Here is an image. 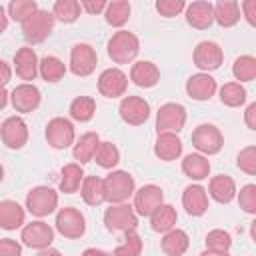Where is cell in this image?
<instances>
[{
  "label": "cell",
  "instance_id": "6da1fadb",
  "mask_svg": "<svg viewBox=\"0 0 256 256\" xmlns=\"http://www.w3.org/2000/svg\"><path fill=\"white\" fill-rule=\"evenodd\" d=\"M106 50H108V56H110V60H112L114 64H128V62H132V60L138 56V52H140V42H138V38H136L132 32H128V30H118V32H114L112 38L108 40Z\"/></svg>",
  "mask_w": 256,
  "mask_h": 256
},
{
  "label": "cell",
  "instance_id": "7a4b0ae2",
  "mask_svg": "<svg viewBox=\"0 0 256 256\" xmlns=\"http://www.w3.org/2000/svg\"><path fill=\"white\" fill-rule=\"evenodd\" d=\"M102 182H104V198L110 204H122L136 192L134 178L124 170L110 172Z\"/></svg>",
  "mask_w": 256,
  "mask_h": 256
},
{
  "label": "cell",
  "instance_id": "3957f363",
  "mask_svg": "<svg viewBox=\"0 0 256 256\" xmlns=\"http://www.w3.org/2000/svg\"><path fill=\"white\" fill-rule=\"evenodd\" d=\"M52 28H54V16L48 10H40V8L22 22V34L32 44L44 42L50 36Z\"/></svg>",
  "mask_w": 256,
  "mask_h": 256
},
{
  "label": "cell",
  "instance_id": "277c9868",
  "mask_svg": "<svg viewBox=\"0 0 256 256\" xmlns=\"http://www.w3.org/2000/svg\"><path fill=\"white\" fill-rule=\"evenodd\" d=\"M104 224L112 232H130L138 226V216L130 204H112L104 212Z\"/></svg>",
  "mask_w": 256,
  "mask_h": 256
},
{
  "label": "cell",
  "instance_id": "5b68a950",
  "mask_svg": "<svg viewBox=\"0 0 256 256\" xmlns=\"http://www.w3.org/2000/svg\"><path fill=\"white\" fill-rule=\"evenodd\" d=\"M186 124V108L178 102H166L156 112V128L158 134L162 132H180Z\"/></svg>",
  "mask_w": 256,
  "mask_h": 256
},
{
  "label": "cell",
  "instance_id": "8992f818",
  "mask_svg": "<svg viewBox=\"0 0 256 256\" xmlns=\"http://www.w3.org/2000/svg\"><path fill=\"white\" fill-rule=\"evenodd\" d=\"M192 146L198 152H202L206 156H212V154H218L222 150L224 136L214 124H200L192 132Z\"/></svg>",
  "mask_w": 256,
  "mask_h": 256
},
{
  "label": "cell",
  "instance_id": "52a82bcc",
  "mask_svg": "<svg viewBox=\"0 0 256 256\" xmlns=\"http://www.w3.org/2000/svg\"><path fill=\"white\" fill-rule=\"evenodd\" d=\"M56 206H58V194L48 186H36L26 194V208L30 214L38 218L52 214Z\"/></svg>",
  "mask_w": 256,
  "mask_h": 256
},
{
  "label": "cell",
  "instance_id": "ba28073f",
  "mask_svg": "<svg viewBox=\"0 0 256 256\" xmlns=\"http://www.w3.org/2000/svg\"><path fill=\"white\" fill-rule=\"evenodd\" d=\"M56 230L64 238L76 240V238L84 236V232H86V220H84V216H82L80 210H76L72 206H66V208H60L58 214H56Z\"/></svg>",
  "mask_w": 256,
  "mask_h": 256
},
{
  "label": "cell",
  "instance_id": "9c48e42d",
  "mask_svg": "<svg viewBox=\"0 0 256 256\" xmlns=\"http://www.w3.org/2000/svg\"><path fill=\"white\" fill-rule=\"evenodd\" d=\"M98 64V54L90 44H74L70 50V70L74 76H90Z\"/></svg>",
  "mask_w": 256,
  "mask_h": 256
},
{
  "label": "cell",
  "instance_id": "30bf717a",
  "mask_svg": "<svg viewBox=\"0 0 256 256\" xmlns=\"http://www.w3.org/2000/svg\"><path fill=\"white\" fill-rule=\"evenodd\" d=\"M192 60H194V66L204 70V74L212 72V70H218L224 62V52L222 48L216 44V42H200L196 44L194 48V54H192Z\"/></svg>",
  "mask_w": 256,
  "mask_h": 256
},
{
  "label": "cell",
  "instance_id": "8fae6325",
  "mask_svg": "<svg viewBox=\"0 0 256 256\" xmlns=\"http://www.w3.org/2000/svg\"><path fill=\"white\" fill-rule=\"evenodd\" d=\"M46 140L54 150H66L74 144V126L66 118H52L46 124Z\"/></svg>",
  "mask_w": 256,
  "mask_h": 256
},
{
  "label": "cell",
  "instance_id": "7c38bea8",
  "mask_svg": "<svg viewBox=\"0 0 256 256\" xmlns=\"http://www.w3.org/2000/svg\"><path fill=\"white\" fill-rule=\"evenodd\" d=\"M0 136H2V142L6 144V148L20 150L28 142V126L20 116H10L2 122Z\"/></svg>",
  "mask_w": 256,
  "mask_h": 256
},
{
  "label": "cell",
  "instance_id": "4fadbf2b",
  "mask_svg": "<svg viewBox=\"0 0 256 256\" xmlns=\"http://www.w3.org/2000/svg\"><path fill=\"white\" fill-rule=\"evenodd\" d=\"M20 240L28 246V248H36V250H44V248H50L52 240H54V230L42 222V220H36V222H30L22 228V234H20Z\"/></svg>",
  "mask_w": 256,
  "mask_h": 256
},
{
  "label": "cell",
  "instance_id": "5bb4252c",
  "mask_svg": "<svg viewBox=\"0 0 256 256\" xmlns=\"http://www.w3.org/2000/svg\"><path fill=\"white\" fill-rule=\"evenodd\" d=\"M120 118L130 126H140L150 116V104L140 96H126L120 102Z\"/></svg>",
  "mask_w": 256,
  "mask_h": 256
},
{
  "label": "cell",
  "instance_id": "9a60e30c",
  "mask_svg": "<svg viewBox=\"0 0 256 256\" xmlns=\"http://www.w3.org/2000/svg\"><path fill=\"white\" fill-rule=\"evenodd\" d=\"M164 200V192L160 186L154 184H146L140 190L134 192V212L140 216H150Z\"/></svg>",
  "mask_w": 256,
  "mask_h": 256
},
{
  "label": "cell",
  "instance_id": "2e32d148",
  "mask_svg": "<svg viewBox=\"0 0 256 256\" xmlns=\"http://www.w3.org/2000/svg\"><path fill=\"white\" fill-rule=\"evenodd\" d=\"M126 88H128V78L118 68H106L98 78V92L106 98L124 96Z\"/></svg>",
  "mask_w": 256,
  "mask_h": 256
},
{
  "label": "cell",
  "instance_id": "e0dca14e",
  "mask_svg": "<svg viewBox=\"0 0 256 256\" xmlns=\"http://www.w3.org/2000/svg\"><path fill=\"white\" fill-rule=\"evenodd\" d=\"M10 102L14 106L16 112H34L40 106V90L34 84H20L12 90L10 94Z\"/></svg>",
  "mask_w": 256,
  "mask_h": 256
},
{
  "label": "cell",
  "instance_id": "ac0fdd59",
  "mask_svg": "<svg viewBox=\"0 0 256 256\" xmlns=\"http://www.w3.org/2000/svg\"><path fill=\"white\" fill-rule=\"evenodd\" d=\"M216 92V80L210 76V74H194L186 80V94L192 98V100H198V102H204V100H210Z\"/></svg>",
  "mask_w": 256,
  "mask_h": 256
},
{
  "label": "cell",
  "instance_id": "d6986e66",
  "mask_svg": "<svg viewBox=\"0 0 256 256\" xmlns=\"http://www.w3.org/2000/svg\"><path fill=\"white\" fill-rule=\"evenodd\" d=\"M182 206L190 216H202L208 210V194L200 184H190L184 188Z\"/></svg>",
  "mask_w": 256,
  "mask_h": 256
},
{
  "label": "cell",
  "instance_id": "ffe728a7",
  "mask_svg": "<svg viewBox=\"0 0 256 256\" xmlns=\"http://www.w3.org/2000/svg\"><path fill=\"white\" fill-rule=\"evenodd\" d=\"M14 68H16V74L22 80H26V84H30L38 74V56H36V52L28 46L20 48L14 54Z\"/></svg>",
  "mask_w": 256,
  "mask_h": 256
},
{
  "label": "cell",
  "instance_id": "44dd1931",
  "mask_svg": "<svg viewBox=\"0 0 256 256\" xmlns=\"http://www.w3.org/2000/svg\"><path fill=\"white\" fill-rule=\"evenodd\" d=\"M130 80L140 88H152L160 82V70L154 62L140 60L130 70Z\"/></svg>",
  "mask_w": 256,
  "mask_h": 256
},
{
  "label": "cell",
  "instance_id": "7402d4cb",
  "mask_svg": "<svg viewBox=\"0 0 256 256\" xmlns=\"http://www.w3.org/2000/svg\"><path fill=\"white\" fill-rule=\"evenodd\" d=\"M186 22L192 28L198 30H206L212 26L214 22V12H212V4L210 2H192L186 6Z\"/></svg>",
  "mask_w": 256,
  "mask_h": 256
},
{
  "label": "cell",
  "instance_id": "603a6c76",
  "mask_svg": "<svg viewBox=\"0 0 256 256\" xmlns=\"http://www.w3.org/2000/svg\"><path fill=\"white\" fill-rule=\"evenodd\" d=\"M154 154L164 162H172L182 154V140L172 132H162L156 138Z\"/></svg>",
  "mask_w": 256,
  "mask_h": 256
},
{
  "label": "cell",
  "instance_id": "cb8c5ba5",
  "mask_svg": "<svg viewBox=\"0 0 256 256\" xmlns=\"http://www.w3.org/2000/svg\"><path fill=\"white\" fill-rule=\"evenodd\" d=\"M208 194L220 204H230L234 200V196H236V182L226 174H218V176H214L210 180Z\"/></svg>",
  "mask_w": 256,
  "mask_h": 256
},
{
  "label": "cell",
  "instance_id": "d4e9b609",
  "mask_svg": "<svg viewBox=\"0 0 256 256\" xmlns=\"http://www.w3.org/2000/svg\"><path fill=\"white\" fill-rule=\"evenodd\" d=\"M214 22L222 28H232L240 20V4L236 0H220L212 6Z\"/></svg>",
  "mask_w": 256,
  "mask_h": 256
},
{
  "label": "cell",
  "instance_id": "484cf974",
  "mask_svg": "<svg viewBox=\"0 0 256 256\" xmlns=\"http://www.w3.org/2000/svg\"><path fill=\"white\" fill-rule=\"evenodd\" d=\"M24 208L14 200L0 202V228L2 230H16L24 224Z\"/></svg>",
  "mask_w": 256,
  "mask_h": 256
},
{
  "label": "cell",
  "instance_id": "4316f807",
  "mask_svg": "<svg viewBox=\"0 0 256 256\" xmlns=\"http://www.w3.org/2000/svg\"><path fill=\"white\" fill-rule=\"evenodd\" d=\"M160 246H162V252H164L166 256H182V254L188 250L190 240H188V234H186L184 230L172 228V230H168V232L164 234Z\"/></svg>",
  "mask_w": 256,
  "mask_h": 256
},
{
  "label": "cell",
  "instance_id": "83f0119b",
  "mask_svg": "<svg viewBox=\"0 0 256 256\" xmlns=\"http://www.w3.org/2000/svg\"><path fill=\"white\" fill-rule=\"evenodd\" d=\"M176 220H178V214H176V208L172 204H160L152 214H150V226L154 232H168L176 226Z\"/></svg>",
  "mask_w": 256,
  "mask_h": 256
},
{
  "label": "cell",
  "instance_id": "f1b7e54d",
  "mask_svg": "<svg viewBox=\"0 0 256 256\" xmlns=\"http://www.w3.org/2000/svg\"><path fill=\"white\" fill-rule=\"evenodd\" d=\"M100 144V136L96 132H86L78 138V142L74 144V150H72V156L74 160H78L80 164H86L94 158L96 154V148Z\"/></svg>",
  "mask_w": 256,
  "mask_h": 256
},
{
  "label": "cell",
  "instance_id": "f546056e",
  "mask_svg": "<svg viewBox=\"0 0 256 256\" xmlns=\"http://www.w3.org/2000/svg\"><path fill=\"white\" fill-rule=\"evenodd\" d=\"M182 172L190 178V180H204V178H208V174H210V162H208V158L206 156H202V154H188V156H184V160H182Z\"/></svg>",
  "mask_w": 256,
  "mask_h": 256
},
{
  "label": "cell",
  "instance_id": "4dcf8cb0",
  "mask_svg": "<svg viewBox=\"0 0 256 256\" xmlns=\"http://www.w3.org/2000/svg\"><path fill=\"white\" fill-rule=\"evenodd\" d=\"M80 194L82 200L88 206H100L106 198H104V182L98 176H84L82 186H80Z\"/></svg>",
  "mask_w": 256,
  "mask_h": 256
},
{
  "label": "cell",
  "instance_id": "1f68e13d",
  "mask_svg": "<svg viewBox=\"0 0 256 256\" xmlns=\"http://www.w3.org/2000/svg\"><path fill=\"white\" fill-rule=\"evenodd\" d=\"M82 180H84V172H82V166L72 162V164H66L62 168V178H60V190L64 194H74L80 186H82Z\"/></svg>",
  "mask_w": 256,
  "mask_h": 256
},
{
  "label": "cell",
  "instance_id": "d6a6232c",
  "mask_svg": "<svg viewBox=\"0 0 256 256\" xmlns=\"http://www.w3.org/2000/svg\"><path fill=\"white\" fill-rule=\"evenodd\" d=\"M38 72L40 76L46 80V82H58L64 78L66 74V66L60 58L56 56H44L40 62H38Z\"/></svg>",
  "mask_w": 256,
  "mask_h": 256
},
{
  "label": "cell",
  "instance_id": "836d02e7",
  "mask_svg": "<svg viewBox=\"0 0 256 256\" xmlns=\"http://www.w3.org/2000/svg\"><path fill=\"white\" fill-rule=\"evenodd\" d=\"M68 112H70L72 120H76V122H88V120H92V116L96 112V102L90 96H76L70 102V110Z\"/></svg>",
  "mask_w": 256,
  "mask_h": 256
},
{
  "label": "cell",
  "instance_id": "e575fe53",
  "mask_svg": "<svg viewBox=\"0 0 256 256\" xmlns=\"http://www.w3.org/2000/svg\"><path fill=\"white\" fill-rule=\"evenodd\" d=\"M80 2L76 0H56L52 6V16L54 20H60L64 24H72L80 16Z\"/></svg>",
  "mask_w": 256,
  "mask_h": 256
},
{
  "label": "cell",
  "instance_id": "d590c367",
  "mask_svg": "<svg viewBox=\"0 0 256 256\" xmlns=\"http://www.w3.org/2000/svg\"><path fill=\"white\" fill-rule=\"evenodd\" d=\"M104 18H106V22L110 26H116V28L124 26L128 22V18H130V2H126V0L110 2L106 6V10H104Z\"/></svg>",
  "mask_w": 256,
  "mask_h": 256
},
{
  "label": "cell",
  "instance_id": "8d00e7d4",
  "mask_svg": "<svg viewBox=\"0 0 256 256\" xmlns=\"http://www.w3.org/2000/svg\"><path fill=\"white\" fill-rule=\"evenodd\" d=\"M232 74L236 80L240 82H252L256 78V58L250 56V54H244V56H238L232 64ZM238 82V84H240Z\"/></svg>",
  "mask_w": 256,
  "mask_h": 256
},
{
  "label": "cell",
  "instance_id": "74e56055",
  "mask_svg": "<svg viewBox=\"0 0 256 256\" xmlns=\"http://www.w3.org/2000/svg\"><path fill=\"white\" fill-rule=\"evenodd\" d=\"M220 102L230 108H238L246 102V88L238 82H228L220 88Z\"/></svg>",
  "mask_w": 256,
  "mask_h": 256
},
{
  "label": "cell",
  "instance_id": "f35d334b",
  "mask_svg": "<svg viewBox=\"0 0 256 256\" xmlns=\"http://www.w3.org/2000/svg\"><path fill=\"white\" fill-rule=\"evenodd\" d=\"M96 164L102 168H114L120 162V152L112 142H100L96 148Z\"/></svg>",
  "mask_w": 256,
  "mask_h": 256
},
{
  "label": "cell",
  "instance_id": "ab89813d",
  "mask_svg": "<svg viewBox=\"0 0 256 256\" xmlns=\"http://www.w3.org/2000/svg\"><path fill=\"white\" fill-rule=\"evenodd\" d=\"M140 252H142V238L136 234V230H130L126 232L122 244L116 246L112 256H140Z\"/></svg>",
  "mask_w": 256,
  "mask_h": 256
},
{
  "label": "cell",
  "instance_id": "60d3db41",
  "mask_svg": "<svg viewBox=\"0 0 256 256\" xmlns=\"http://www.w3.org/2000/svg\"><path fill=\"white\" fill-rule=\"evenodd\" d=\"M38 10V4L34 0H12L8 4V16L14 20V22H24L30 14H34Z\"/></svg>",
  "mask_w": 256,
  "mask_h": 256
},
{
  "label": "cell",
  "instance_id": "b9f144b4",
  "mask_svg": "<svg viewBox=\"0 0 256 256\" xmlns=\"http://www.w3.org/2000/svg\"><path fill=\"white\" fill-rule=\"evenodd\" d=\"M206 250H212V252H228L230 246H232V238L228 232L220 230V228H214L206 234Z\"/></svg>",
  "mask_w": 256,
  "mask_h": 256
},
{
  "label": "cell",
  "instance_id": "7bdbcfd3",
  "mask_svg": "<svg viewBox=\"0 0 256 256\" xmlns=\"http://www.w3.org/2000/svg\"><path fill=\"white\" fill-rule=\"evenodd\" d=\"M236 166L242 172H246L248 176H254L256 174V148L254 146H246L244 150H240Z\"/></svg>",
  "mask_w": 256,
  "mask_h": 256
},
{
  "label": "cell",
  "instance_id": "ee69618b",
  "mask_svg": "<svg viewBox=\"0 0 256 256\" xmlns=\"http://www.w3.org/2000/svg\"><path fill=\"white\" fill-rule=\"evenodd\" d=\"M238 204L244 212L248 214H256V186L254 184H246L240 188L238 194Z\"/></svg>",
  "mask_w": 256,
  "mask_h": 256
},
{
  "label": "cell",
  "instance_id": "f6af8a7d",
  "mask_svg": "<svg viewBox=\"0 0 256 256\" xmlns=\"http://www.w3.org/2000/svg\"><path fill=\"white\" fill-rule=\"evenodd\" d=\"M184 8H186V2H184V0H158V2H156V10H158V14L164 16V18L178 16Z\"/></svg>",
  "mask_w": 256,
  "mask_h": 256
},
{
  "label": "cell",
  "instance_id": "bcb514c9",
  "mask_svg": "<svg viewBox=\"0 0 256 256\" xmlns=\"http://www.w3.org/2000/svg\"><path fill=\"white\" fill-rule=\"evenodd\" d=\"M0 256H22V246L12 238H0Z\"/></svg>",
  "mask_w": 256,
  "mask_h": 256
},
{
  "label": "cell",
  "instance_id": "7dc6e473",
  "mask_svg": "<svg viewBox=\"0 0 256 256\" xmlns=\"http://www.w3.org/2000/svg\"><path fill=\"white\" fill-rule=\"evenodd\" d=\"M106 6H108V2H104V0H84V2H80V8H84L88 14H100V12L106 10Z\"/></svg>",
  "mask_w": 256,
  "mask_h": 256
},
{
  "label": "cell",
  "instance_id": "c3c4849f",
  "mask_svg": "<svg viewBox=\"0 0 256 256\" xmlns=\"http://www.w3.org/2000/svg\"><path fill=\"white\" fill-rule=\"evenodd\" d=\"M242 10H244V16H246L248 24L250 26H256V0L242 2Z\"/></svg>",
  "mask_w": 256,
  "mask_h": 256
},
{
  "label": "cell",
  "instance_id": "681fc988",
  "mask_svg": "<svg viewBox=\"0 0 256 256\" xmlns=\"http://www.w3.org/2000/svg\"><path fill=\"white\" fill-rule=\"evenodd\" d=\"M244 120H246V126H248L250 130H256V102H252V104L246 108Z\"/></svg>",
  "mask_w": 256,
  "mask_h": 256
},
{
  "label": "cell",
  "instance_id": "f907efd6",
  "mask_svg": "<svg viewBox=\"0 0 256 256\" xmlns=\"http://www.w3.org/2000/svg\"><path fill=\"white\" fill-rule=\"evenodd\" d=\"M10 78H12L10 66H8L4 60H0V88H4V86L10 82Z\"/></svg>",
  "mask_w": 256,
  "mask_h": 256
},
{
  "label": "cell",
  "instance_id": "816d5d0a",
  "mask_svg": "<svg viewBox=\"0 0 256 256\" xmlns=\"http://www.w3.org/2000/svg\"><path fill=\"white\" fill-rule=\"evenodd\" d=\"M82 256H110V254L104 252V250H98V248H86L82 252Z\"/></svg>",
  "mask_w": 256,
  "mask_h": 256
},
{
  "label": "cell",
  "instance_id": "f5cc1de1",
  "mask_svg": "<svg viewBox=\"0 0 256 256\" xmlns=\"http://www.w3.org/2000/svg\"><path fill=\"white\" fill-rule=\"evenodd\" d=\"M6 26H8V16H6V10H4V6L0 4V34L6 30Z\"/></svg>",
  "mask_w": 256,
  "mask_h": 256
},
{
  "label": "cell",
  "instance_id": "db71d44e",
  "mask_svg": "<svg viewBox=\"0 0 256 256\" xmlns=\"http://www.w3.org/2000/svg\"><path fill=\"white\" fill-rule=\"evenodd\" d=\"M36 256H62L58 250H54V248H44V250H40Z\"/></svg>",
  "mask_w": 256,
  "mask_h": 256
},
{
  "label": "cell",
  "instance_id": "11a10c76",
  "mask_svg": "<svg viewBox=\"0 0 256 256\" xmlns=\"http://www.w3.org/2000/svg\"><path fill=\"white\" fill-rule=\"evenodd\" d=\"M8 96H10V94H8L4 88H0V110H2V108L8 104Z\"/></svg>",
  "mask_w": 256,
  "mask_h": 256
},
{
  "label": "cell",
  "instance_id": "9f6ffc18",
  "mask_svg": "<svg viewBox=\"0 0 256 256\" xmlns=\"http://www.w3.org/2000/svg\"><path fill=\"white\" fill-rule=\"evenodd\" d=\"M200 256H230L228 252H212V250H204Z\"/></svg>",
  "mask_w": 256,
  "mask_h": 256
},
{
  "label": "cell",
  "instance_id": "6f0895ef",
  "mask_svg": "<svg viewBox=\"0 0 256 256\" xmlns=\"http://www.w3.org/2000/svg\"><path fill=\"white\" fill-rule=\"evenodd\" d=\"M2 178H4V168L0 166V182H2Z\"/></svg>",
  "mask_w": 256,
  "mask_h": 256
}]
</instances>
